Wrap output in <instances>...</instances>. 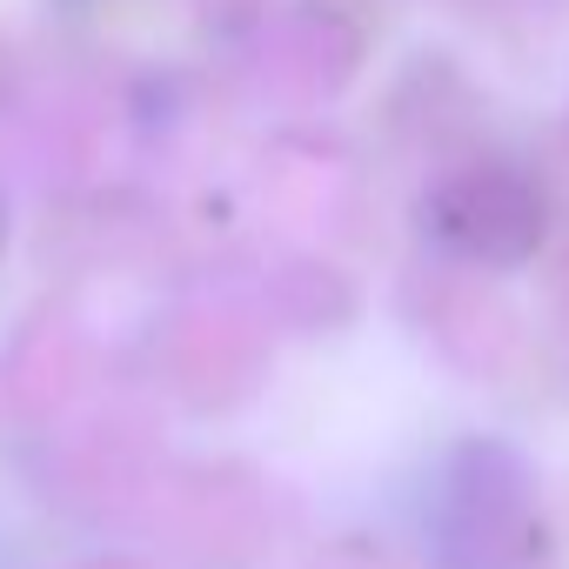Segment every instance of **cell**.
Returning <instances> with one entry per match:
<instances>
[{
	"instance_id": "obj_1",
	"label": "cell",
	"mask_w": 569,
	"mask_h": 569,
	"mask_svg": "<svg viewBox=\"0 0 569 569\" xmlns=\"http://www.w3.org/2000/svg\"><path fill=\"white\" fill-rule=\"evenodd\" d=\"M0 569H14V549H8V536H0Z\"/></svg>"
},
{
	"instance_id": "obj_2",
	"label": "cell",
	"mask_w": 569,
	"mask_h": 569,
	"mask_svg": "<svg viewBox=\"0 0 569 569\" xmlns=\"http://www.w3.org/2000/svg\"><path fill=\"white\" fill-rule=\"evenodd\" d=\"M0 248H8V201H0Z\"/></svg>"
}]
</instances>
